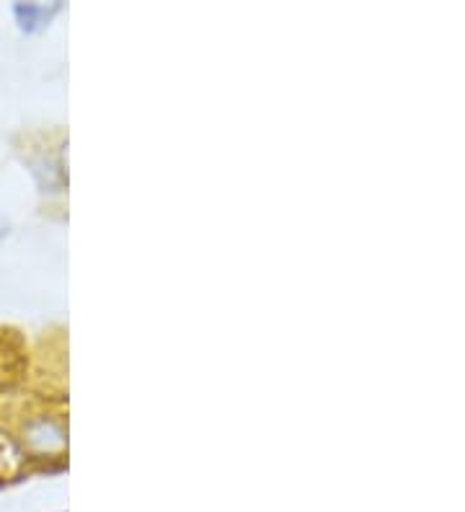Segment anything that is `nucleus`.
<instances>
[{"label": "nucleus", "mask_w": 465, "mask_h": 512, "mask_svg": "<svg viewBox=\"0 0 465 512\" xmlns=\"http://www.w3.org/2000/svg\"><path fill=\"white\" fill-rule=\"evenodd\" d=\"M57 11H60V3H52V6H42V3H26L24 6V3H19V6L13 8L24 32H37V29H42Z\"/></svg>", "instance_id": "obj_1"}, {"label": "nucleus", "mask_w": 465, "mask_h": 512, "mask_svg": "<svg viewBox=\"0 0 465 512\" xmlns=\"http://www.w3.org/2000/svg\"><path fill=\"white\" fill-rule=\"evenodd\" d=\"M3 236H6V231H3V228H0V238H3Z\"/></svg>", "instance_id": "obj_2"}]
</instances>
